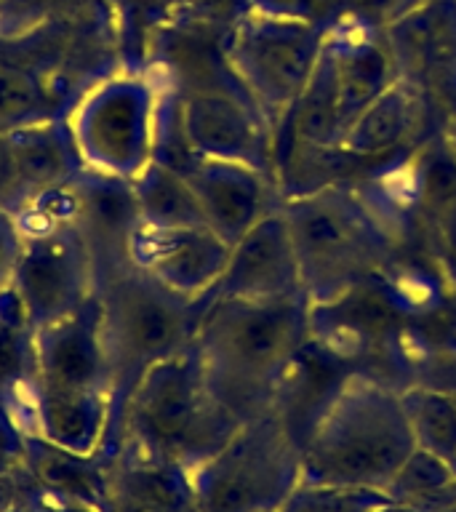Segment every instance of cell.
Here are the masks:
<instances>
[{
  "mask_svg": "<svg viewBox=\"0 0 456 512\" xmlns=\"http://www.w3.org/2000/svg\"><path fill=\"white\" fill-rule=\"evenodd\" d=\"M235 432L230 408L211 390L206 363L184 347L144 368L128 390L115 416V440H123L115 459L171 462L192 470Z\"/></svg>",
  "mask_w": 456,
  "mask_h": 512,
  "instance_id": "6da1fadb",
  "label": "cell"
},
{
  "mask_svg": "<svg viewBox=\"0 0 456 512\" xmlns=\"http://www.w3.org/2000/svg\"><path fill=\"white\" fill-rule=\"evenodd\" d=\"M190 302L131 264L104 275L99 312L112 366V398L118 392V406L112 408L110 454H115V416L139 374L184 350L192 334Z\"/></svg>",
  "mask_w": 456,
  "mask_h": 512,
  "instance_id": "7a4b0ae2",
  "label": "cell"
},
{
  "mask_svg": "<svg viewBox=\"0 0 456 512\" xmlns=\"http://www.w3.org/2000/svg\"><path fill=\"white\" fill-rule=\"evenodd\" d=\"M414 440L406 411L392 400H347L312 432L302 459L304 486L387 488Z\"/></svg>",
  "mask_w": 456,
  "mask_h": 512,
  "instance_id": "3957f363",
  "label": "cell"
},
{
  "mask_svg": "<svg viewBox=\"0 0 456 512\" xmlns=\"http://www.w3.org/2000/svg\"><path fill=\"white\" fill-rule=\"evenodd\" d=\"M296 464L291 440L275 422L238 432L206 462L192 467L198 512H275L294 494Z\"/></svg>",
  "mask_w": 456,
  "mask_h": 512,
  "instance_id": "277c9868",
  "label": "cell"
},
{
  "mask_svg": "<svg viewBox=\"0 0 456 512\" xmlns=\"http://www.w3.org/2000/svg\"><path fill=\"white\" fill-rule=\"evenodd\" d=\"M72 139L83 166L134 179L152 160V99L134 80H112L80 102Z\"/></svg>",
  "mask_w": 456,
  "mask_h": 512,
  "instance_id": "5b68a950",
  "label": "cell"
},
{
  "mask_svg": "<svg viewBox=\"0 0 456 512\" xmlns=\"http://www.w3.org/2000/svg\"><path fill=\"white\" fill-rule=\"evenodd\" d=\"M91 278L94 259L72 224L24 232L11 288L35 331L78 312L91 299Z\"/></svg>",
  "mask_w": 456,
  "mask_h": 512,
  "instance_id": "8992f818",
  "label": "cell"
},
{
  "mask_svg": "<svg viewBox=\"0 0 456 512\" xmlns=\"http://www.w3.org/2000/svg\"><path fill=\"white\" fill-rule=\"evenodd\" d=\"M291 312L272 296H227L206 318L203 352L211 366L256 374L286 352Z\"/></svg>",
  "mask_w": 456,
  "mask_h": 512,
  "instance_id": "52a82bcc",
  "label": "cell"
},
{
  "mask_svg": "<svg viewBox=\"0 0 456 512\" xmlns=\"http://www.w3.org/2000/svg\"><path fill=\"white\" fill-rule=\"evenodd\" d=\"M6 406L24 432H35L75 454L110 459L112 398L107 392L67 390L35 379L22 398Z\"/></svg>",
  "mask_w": 456,
  "mask_h": 512,
  "instance_id": "ba28073f",
  "label": "cell"
},
{
  "mask_svg": "<svg viewBox=\"0 0 456 512\" xmlns=\"http://www.w3.org/2000/svg\"><path fill=\"white\" fill-rule=\"evenodd\" d=\"M230 251V243H224L211 227L160 230L142 224L128 248V264L147 272L174 294L192 299L219 283Z\"/></svg>",
  "mask_w": 456,
  "mask_h": 512,
  "instance_id": "9c48e42d",
  "label": "cell"
},
{
  "mask_svg": "<svg viewBox=\"0 0 456 512\" xmlns=\"http://www.w3.org/2000/svg\"><path fill=\"white\" fill-rule=\"evenodd\" d=\"M70 192L75 206L72 227L86 240L94 267H104V275L128 267V248L142 227L131 179L80 168Z\"/></svg>",
  "mask_w": 456,
  "mask_h": 512,
  "instance_id": "30bf717a",
  "label": "cell"
},
{
  "mask_svg": "<svg viewBox=\"0 0 456 512\" xmlns=\"http://www.w3.org/2000/svg\"><path fill=\"white\" fill-rule=\"evenodd\" d=\"M35 379L67 390L107 392L112 398V366L102 334L99 296L78 312L35 331Z\"/></svg>",
  "mask_w": 456,
  "mask_h": 512,
  "instance_id": "8fae6325",
  "label": "cell"
},
{
  "mask_svg": "<svg viewBox=\"0 0 456 512\" xmlns=\"http://www.w3.org/2000/svg\"><path fill=\"white\" fill-rule=\"evenodd\" d=\"M22 467L43 491L91 512L102 510L110 491L112 462L104 454H75L35 432H24Z\"/></svg>",
  "mask_w": 456,
  "mask_h": 512,
  "instance_id": "7c38bea8",
  "label": "cell"
},
{
  "mask_svg": "<svg viewBox=\"0 0 456 512\" xmlns=\"http://www.w3.org/2000/svg\"><path fill=\"white\" fill-rule=\"evenodd\" d=\"M184 176L198 195L206 227L235 246L251 230L259 208V190L251 174L224 160H206Z\"/></svg>",
  "mask_w": 456,
  "mask_h": 512,
  "instance_id": "4fadbf2b",
  "label": "cell"
},
{
  "mask_svg": "<svg viewBox=\"0 0 456 512\" xmlns=\"http://www.w3.org/2000/svg\"><path fill=\"white\" fill-rule=\"evenodd\" d=\"M8 139H11L16 168L30 198L64 187L83 168L72 131L62 123L40 120V123L8 131Z\"/></svg>",
  "mask_w": 456,
  "mask_h": 512,
  "instance_id": "5bb4252c",
  "label": "cell"
},
{
  "mask_svg": "<svg viewBox=\"0 0 456 512\" xmlns=\"http://www.w3.org/2000/svg\"><path fill=\"white\" fill-rule=\"evenodd\" d=\"M288 240L275 222H264L248 230L230 251V262L219 278V291L227 296H270L283 286L288 270Z\"/></svg>",
  "mask_w": 456,
  "mask_h": 512,
  "instance_id": "9a60e30c",
  "label": "cell"
},
{
  "mask_svg": "<svg viewBox=\"0 0 456 512\" xmlns=\"http://www.w3.org/2000/svg\"><path fill=\"white\" fill-rule=\"evenodd\" d=\"M142 224L176 230V227H206V216L200 200L192 190L190 179L176 168L150 160L139 174L131 179Z\"/></svg>",
  "mask_w": 456,
  "mask_h": 512,
  "instance_id": "2e32d148",
  "label": "cell"
},
{
  "mask_svg": "<svg viewBox=\"0 0 456 512\" xmlns=\"http://www.w3.org/2000/svg\"><path fill=\"white\" fill-rule=\"evenodd\" d=\"M184 142L192 152L208 158H235L248 147V126L243 112L222 96H195L182 112Z\"/></svg>",
  "mask_w": 456,
  "mask_h": 512,
  "instance_id": "e0dca14e",
  "label": "cell"
},
{
  "mask_svg": "<svg viewBox=\"0 0 456 512\" xmlns=\"http://www.w3.org/2000/svg\"><path fill=\"white\" fill-rule=\"evenodd\" d=\"M35 328L11 286L0 291V400L22 398L35 382Z\"/></svg>",
  "mask_w": 456,
  "mask_h": 512,
  "instance_id": "ac0fdd59",
  "label": "cell"
},
{
  "mask_svg": "<svg viewBox=\"0 0 456 512\" xmlns=\"http://www.w3.org/2000/svg\"><path fill=\"white\" fill-rule=\"evenodd\" d=\"M46 96L30 72L0 59V134L46 120Z\"/></svg>",
  "mask_w": 456,
  "mask_h": 512,
  "instance_id": "d6986e66",
  "label": "cell"
},
{
  "mask_svg": "<svg viewBox=\"0 0 456 512\" xmlns=\"http://www.w3.org/2000/svg\"><path fill=\"white\" fill-rule=\"evenodd\" d=\"M390 502L379 488L360 486H302L294 488L278 512H374Z\"/></svg>",
  "mask_w": 456,
  "mask_h": 512,
  "instance_id": "ffe728a7",
  "label": "cell"
},
{
  "mask_svg": "<svg viewBox=\"0 0 456 512\" xmlns=\"http://www.w3.org/2000/svg\"><path fill=\"white\" fill-rule=\"evenodd\" d=\"M454 486V472L446 459L430 448H414L408 459L400 464L395 478L390 480V494L411 496V499H430V496L446 494Z\"/></svg>",
  "mask_w": 456,
  "mask_h": 512,
  "instance_id": "44dd1931",
  "label": "cell"
},
{
  "mask_svg": "<svg viewBox=\"0 0 456 512\" xmlns=\"http://www.w3.org/2000/svg\"><path fill=\"white\" fill-rule=\"evenodd\" d=\"M296 240L310 259L315 262H339L342 256H347L352 246V235L347 230L342 216H336L334 211H304L296 222Z\"/></svg>",
  "mask_w": 456,
  "mask_h": 512,
  "instance_id": "7402d4cb",
  "label": "cell"
},
{
  "mask_svg": "<svg viewBox=\"0 0 456 512\" xmlns=\"http://www.w3.org/2000/svg\"><path fill=\"white\" fill-rule=\"evenodd\" d=\"M414 435L435 454H456V406L440 395H424L408 414Z\"/></svg>",
  "mask_w": 456,
  "mask_h": 512,
  "instance_id": "603a6c76",
  "label": "cell"
},
{
  "mask_svg": "<svg viewBox=\"0 0 456 512\" xmlns=\"http://www.w3.org/2000/svg\"><path fill=\"white\" fill-rule=\"evenodd\" d=\"M30 200V192L24 187L19 168H16L11 139H8V134H0V208L19 216Z\"/></svg>",
  "mask_w": 456,
  "mask_h": 512,
  "instance_id": "cb8c5ba5",
  "label": "cell"
},
{
  "mask_svg": "<svg viewBox=\"0 0 456 512\" xmlns=\"http://www.w3.org/2000/svg\"><path fill=\"white\" fill-rule=\"evenodd\" d=\"M22 243L24 230L19 219L0 208V291L11 286L16 262H19V254H22Z\"/></svg>",
  "mask_w": 456,
  "mask_h": 512,
  "instance_id": "d4e9b609",
  "label": "cell"
},
{
  "mask_svg": "<svg viewBox=\"0 0 456 512\" xmlns=\"http://www.w3.org/2000/svg\"><path fill=\"white\" fill-rule=\"evenodd\" d=\"M24 459V430L0 400V475L22 467Z\"/></svg>",
  "mask_w": 456,
  "mask_h": 512,
  "instance_id": "484cf974",
  "label": "cell"
},
{
  "mask_svg": "<svg viewBox=\"0 0 456 512\" xmlns=\"http://www.w3.org/2000/svg\"><path fill=\"white\" fill-rule=\"evenodd\" d=\"M32 491L30 472L19 467L14 472L0 475V512H16L27 504Z\"/></svg>",
  "mask_w": 456,
  "mask_h": 512,
  "instance_id": "4316f807",
  "label": "cell"
},
{
  "mask_svg": "<svg viewBox=\"0 0 456 512\" xmlns=\"http://www.w3.org/2000/svg\"><path fill=\"white\" fill-rule=\"evenodd\" d=\"M16 512H91L86 507H78V504H70L59 499V496L48 494L43 488L32 480V491H30V499L24 507H19Z\"/></svg>",
  "mask_w": 456,
  "mask_h": 512,
  "instance_id": "83f0119b",
  "label": "cell"
},
{
  "mask_svg": "<svg viewBox=\"0 0 456 512\" xmlns=\"http://www.w3.org/2000/svg\"><path fill=\"white\" fill-rule=\"evenodd\" d=\"M99 512H168L163 507H155V504H147L142 499H134V496L123 494V491H115L110 488L107 491V499H104L102 510Z\"/></svg>",
  "mask_w": 456,
  "mask_h": 512,
  "instance_id": "f1b7e54d",
  "label": "cell"
},
{
  "mask_svg": "<svg viewBox=\"0 0 456 512\" xmlns=\"http://www.w3.org/2000/svg\"><path fill=\"white\" fill-rule=\"evenodd\" d=\"M374 512H424L419 507H411V504H392V502H384L382 507H376Z\"/></svg>",
  "mask_w": 456,
  "mask_h": 512,
  "instance_id": "f546056e",
  "label": "cell"
},
{
  "mask_svg": "<svg viewBox=\"0 0 456 512\" xmlns=\"http://www.w3.org/2000/svg\"><path fill=\"white\" fill-rule=\"evenodd\" d=\"M275 512H278V510H275Z\"/></svg>",
  "mask_w": 456,
  "mask_h": 512,
  "instance_id": "4dcf8cb0",
  "label": "cell"
}]
</instances>
